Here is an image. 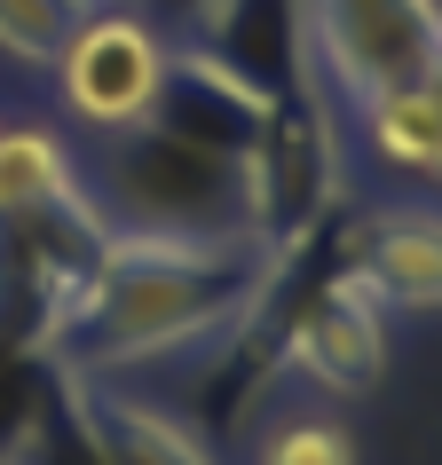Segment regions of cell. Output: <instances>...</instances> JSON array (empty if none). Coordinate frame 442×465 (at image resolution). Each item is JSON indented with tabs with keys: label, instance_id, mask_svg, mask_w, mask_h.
Wrapping results in <instances>:
<instances>
[{
	"label": "cell",
	"instance_id": "obj_1",
	"mask_svg": "<svg viewBox=\"0 0 442 465\" xmlns=\"http://www.w3.org/2000/svg\"><path fill=\"white\" fill-rule=\"evenodd\" d=\"M269 269L276 252L246 229H229V237H111L95 276L72 292L48 355L79 379H119V371L214 347L246 323Z\"/></svg>",
	"mask_w": 442,
	"mask_h": 465
},
{
	"label": "cell",
	"instance_id": "obj_2",
	"mask_svg": "<svg viewBox=\"0 0 442 465\" xmlns=\"http://www.w3.org/2000/svg\"><path fill=\"white\" fill-rule=\"evenodd\" d=\"M79 173H87V197L111 221V237H229V229L253 237L246 158H214L158 126H126Z\"/></svg>",
	"mask_w": 442,
	"mask_h": 465
},
{
	"label": "cell",
	"instance_id": "obj_3",
	"mask_svg": "<svg viewBox=\"0 0 442 465\" xmlns=\"http://www.w3.org/2000/svg\"><path fill=\"white\" fill-rule=\"evenodd\" d=\"M308 72L356 111L379 87L442 72V0H300Z\"/></svg>",
	"mask_w": 442,
	"mask_h": 465
},
{
	"label": "cell",
	"instance_id": "obj_4",
	"mask_svg": "<svg viewBox=\"0 0 442 465\" xmlns=\"http://www.w3.org/2000/svg\"><path fill=\"white\" fill-rule=\"evenodd\" d=\"M166 55L174 40L150 25L143 8L126 0H95L72 25V40L55 48V87H64V111L95 134H126L158 111V87H166Z\"/></svg>",
	"mask_w": 442,
	"mask_h": 465
},
{
	"label": "cell",
	"instance_id": "obj_5",
	"mask_svg": "<svg viewBox=\"0 0 442 465\" xmlns=\"http://www.w3.org/2000/svg\"><path fill=\"white\" fill-rule=\"evenodd\" d=\"M269 111H276V95L253 87L237 64H221V55L197 48V40H174L158 111H150L143 126H158V134H174V143H190V150H214V158H246V150L261 143Z\"/></svg>",
	"mask_w": 442,
	"mask_h": 465
},
{
	"label": "cell",
	"instance_id": "obj_6",
	"mask_svg": "<svg viewBox=\"0 0 442 465\" xmlns=\"http://www.w3.org/2000/svg\"><path fill=\"white\" fill-rule=\"evenodd\" d=\"M340 269L364 284L379 308H411L435 316L442 308V213L435 205H387L340 229Z\"/></svg>",
	"mask_w": 442,
	"mask_h": 465
},
{
	"label": "cell",
	"instance_id": "obj_7",
	"mask_svg": "<svg viewBox=\"0 0 442 465\" xmlns=\"http://www.w3.org/2000/svg\"><path fill=\"white\" fill-rule=\"evenodd\" d=\"M72 394H79V418H87L103 465H221L214 441L166 402H135L111 379H79V371H72Z\"/></svg>",
	"mask_w": 442,
	"mask_h": 465
},
{
	"label": "cell",
	"instance_id": "obj_8",
	"mask_svg": "<svg viewBox=\"0 0 442 465\" xmlns=\"http://www.w3.org/2000/svg\"><path fill=\"white\" fill-rule=\"evenodd\" d=\"M356 119H364V143L379 150V166L418 173V182H442V72L411 79V87L364 95Z\"/></svg>",
	"mask_w": 442,
	"mask_h": 465
},
{
	"label": "cell",
	"instance_id": "obj_9",
	"mask_svg": "<svg viewBox=\"0 0 442 465\" xmlns=\"http://www.w3.org/2000/svg\"><path fill=\"white\" fill-rule=\"evenodd\" d=\"M87 173L64 150L55 126H0V221L32 213V205H55V197H79Z\"/></svg>",
	"mask_w": 442,
	"mask_h": 465
},
{
	"label": "cell",
	"instance_id": "obj_10",
	"mask_svg": "<svg viewBox=\"0 0 442 465\" xmlns=\"http://www.w3.org/2000/svg\"><path fill=\"white\" fill-rule=\"evenodd\" d=\"M95 0H0V48L25 64H55V48L72 40V25Z\"/></svg>",
	"mask_w": 442,
	"mask_h": 465
},
{
	"label": "cell",
	"instance_id": "obj_11",
	"mask_svg": "<svg viewBox=\"0 0 442 465\" xmlns=\"http://www.w3.org/2000/svg\"><path fill=\"white\" fill-rule=\"evenodd\" d=\"M253 465H356V441L332 418H285L253 441Z\"/></svg>",
	"mask_w": 442,
	"mask_h": 465
},
{
	"label": "cell",
	"instance_id": "obj_12",
	"mask_svg": "<svg viewBox=\"0 0 442 465\" xmlns=\"http://www.w3.org/2000/svg\"><path fill=\"white\" fill-rule=\"evenodd\" d=\"M126 8H143L166 40H206V32L221 25V8H229V0H126Z\"/></svg>",
	"mask_w": 442,
	"mask_h": 465
}]
</instances>
